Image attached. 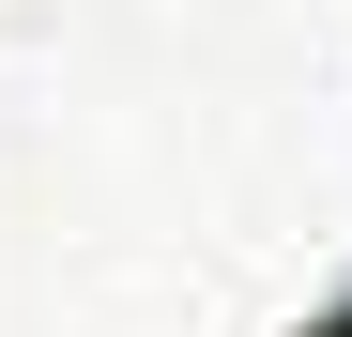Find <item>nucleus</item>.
I'll return each mask as SVG.
<instances>
[{"label": "nucleus", "mask_w": 352, "mask_h": 337, "mask_svg": "<svg viewBox=\"0 0 352 337\" xmlns=\"http://www.w3.org/2000/svg\"><path fill=\"white\" fill-rule=\"evenodd\" d=\"M322 337H352V322H322Z\"/></svg>", "instance_id": "obj_1"}]
</instances>
